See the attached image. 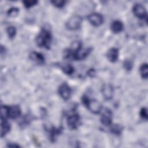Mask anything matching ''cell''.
I'll list each match as a JSON object with an SVG mask.
<instances>
[{
  "label": "cell",
  "instance_id": "obj_3",
  "mask_svg": "<svg viewBox=\"0 0 148 148\" xmlns=\"http://www.w3.org/2000/svg\"><path fill=\"white\" fill-rule=\"evenodd\" d=\"M88 20L89 22L94 26L98 27L101 25L103 21V16L97 13H93L91 14H90L87 17Z\"/></svg>",
  "mask_w": 148,
  "mask_h": 148
},
{
  "label": "cell",
  "instance_id": "obj_22",
  "mask_svg": "<svg viewBox=\"0 0 148 148\" xmlns=\"http://www.w3.org/2000/svg\"><path fill=\"white\" fill-rule=\"evenodd\" d=\"M51 2L53 3V5L56 6L57 8H62L65 5V1H61V0H54V1H51Z\"/></svg>",
  "mask_w": 148,
  "mask_h": 148
},
{
  "label": "cell",
  "instance_id": "obj_25",
  "mask_svg": "<svg viewBox=\"0 0 148 148\" xmlns=\"http://www.w3.org/2000/svg\"><path fill=\"white\" fill-rule=\"evenodd\" d=\"M124 68L128 71H130L132 67V64L130 61H125L124 62Z\"/></svg>",
  "mask_w": 148,
  "mask_h": 148
},
{
  "label": "cell",
  "instance_id": "obj_5",
  "mask_svg": "<svg viewBox=\"0 0 148 148\" xmlns=\"http://www.w3.org/2000/svg\"><path fill=\"white\" fill-rule=\"evenodd\" d=\"M112 113L111 110L108 108L105 109L102 112L101 117V121L102 124L104 125H110L112 124Z\"/></svg>",
  "mask_w": 148,
  "mask_h": 148
},
{
  "label": "cell",
  "instance_id": "obj_21",
  "mask_svg": "<svg viewBox=\"0 0 148 148\" xmlns=\"http://www.w3.org/2000/svg\"><path fill=\"white\" fill-rule=\"evenodd\" d=\"M60 132V129H57L56 128H52L50 131V139L53 141L55 140V138L57 135H58Z\"/></svg>",
  "mask_w": 148,
  "mask_h": 148
},
{
  "label": "cell",
  "instance_id": "obj_16",
  "mask_svg": "<svg viewBox=\"0 0 148 148\" xmlns=\"http://www.w3.org/2000/svg\"><path fill=\"white\" fill-rule=\"evenodd\" d=\"M140 73L144 79H147L148 76V66L147 64H142L140 67Z\"/></svg>",
  "mask_w": 148,
  "mask_h": 148
},
{
  "label": "cell",
  "instance_id": "obj_6",
  "mask_svg": "<svg viewBox=\"0 0 148 148\" xmlns=\"http://www.w3.org/2000/svg\"><path fill=\"white\" fill-rule=\"evenodd\" d=\"M58 93L62 99L64 100H67L70 98L71 90L67 84L63 83L58 88Z\"/></svg>",
  "mask_w": 148,
  "mask_h": 148
},
{
  "label": "cell",
  "instance_id": "obj_7",
  "mask_svg": "<svg viewBox=\"0 0 148 148\" xmlns=\"http://www.w3.org/2000/svg\"><path fill=\"white\" fill-rule=\"evenodd\" d=\"M133 12L134 14L140 18L146 17L147 12L145 8L140 3H136L133 7Z\"/></svg>",
  "mask_w": 148,
  "mask_h": 148
},
{
  "label": "cell",
  "instance_id": "obj_10",
  "mask_svg": "<svg viewBox=\"0 0 148 148\" xmlns=\"http://www.w3.org/2000/svg\"><path fill=\"white\" fill-rule=\"evenodd\" d=\"M108 59L112 62H114L117 60L119 57V50L116 48H111L106 54Z\"/></svg>",
  "mask_w": 148,
  "mask_h": 148
},
{
  "label": "cell",
  "instance_id": "obj_24",
  "mask_svg": "<svg viewBox=\"0 0 148 148\" xmlns=\"http://www.w3.org/2000/svg\"><path fill=\"white\" fill-rule=\"evenodd\" d=\"M140 117L145 120L147 119L148 116H147V110L146 108H143L141 109L140 111Z\"/></svg>",
  "mask_w": 148,
  "mask_h": 148
},
{
  "label": "cell",
  "instance_id": "obj_12",
  "mask_svg": "<svg viewBox=\"0 0 148 148\" xmlns=\"http://www.w3.org/2000/svg\"><path fill=\"white\" fill-rule=\"evenodd\" d=\"M123 24L121 21L119 20H115L112 23L110 28L113 32L117 34L123 30Z\"/></svg>",
  "mask_w": 148,
  "mask_h": 148
},
{
  "label": "cell",
  "instance_id": "obj_18",
  "mask_svg": "<svg viewBox=\"0 0 148 148\" xmlns=\"http://www.w3.org/2000/svg\"><path fill=\"white\" fill-rule=\"evenodd\" d=\"M6 32L8 35V36L11 39L13 38L16 34V29L15 27L13 26L8 27L6 29Z\"/></svg>",
  "mask_w": 148,
  "mask_h": 148
},
{
  "label": "cell",
  "instance_id": "obj_15",
  "mask_svg": "<svg viewBox=\"0 0 148 148\" xmlns=\"http://www.w3.org/2000/svg\"><path fill=\"white\" fill-rule=\"evenodd\" d=\"M62 71L66 75H71L74 72L73 67L69 64H66L61 66Z\"/></svg>",
  "mask_w": 148,
  "mask_h": 148
},
{
  "label": "cell",
  "instance_id": "obj_17",
  "mask_svg": "<svg viewBox=\"0 0 148 148\" xmlns=\"http://www.w3.org/2000/svg\"><path fill=\"white\" fill-rule=\"evenodd\" d=\"M122 131V128L119 125V124H113L111 125L110 127V131L114 134H117L119 135L121 132Z\"/></svg>",
  "mask_w": 148,
  "mask_h": 148
},
{
  "label": "cell",
  "instance_id": "obj_8",
  "mask_svg": "<svg viewBox=\"0 0 148 148\" xmlns=\"http://www.w3.org/2000/svg\"><path fill=\"white\" fill-rule=\"evenodd\" d=\"M86 106H87L91 112L95 114L99 113L102 109V106L100 103L94 99H89Z\"/></svg>",
  "mask_w": 148,
  "mask_h": 148
},
{
  "label": "cell",
  "instance_id": "obj_23",
  "mask_svg": "<svg viewBox=\"0 0 148 148\" xmlns=\"http://www.w3.org/2000/svg\"><path fill=\"white\" fill-rule=\"evenodd\" d=\"M24 3V6L26 8H29L34 5H35L36 3H38V1H24L23 2Z\"/></svg>",
  "mask_w": 148,
  "mask_h": 148
},
{
  "label": "cell",
  "instance_id": "obj_19",
  "mask_svg": "<svg viewBox=\"0 0 148 148\" xmlns=\"http://www.w3.org/2000/svg\"><path fill=\"white\" fill-rule=\"evenodd\" d=\"M8 106H1V119H6L8 117Z\"/></svg>",
  "mask_w": 148,
  "mask_h": 148
},
{
  "label": "cell",
  "instance_id": "obj_4",
  "mask_svg": "<svg viewBox=\"0 0 148 148\" xmlns=\"http://www.w3.org/2000/svg\"><path fill=\"white\" fill-rule=\"evenodd\" d=\"M80 117L77 113H73L67 118V124L71 129H76L79 126Z\"/></svg>",
  "mask_w": 148,
  "mask_h": 148
},
{
  "label": "cell",
  "instance_id": "obj_11",
  "mask_svg": "<svg viewBox=\"0 0 148 148\" xmlns=\"http://www.w3.org/2000/svg\"><path fill=\"white\" fill-rule=\"evenodd\" d=\"M10 129V124L6 120V119H1V136L3 137L7 134Z\"/></svg>",
  "mask_w": 148,
  "mask_h": 148
},
{
  "label": "cell",
  "instance_id": "obj_14",
  "mask_svg": "<svg viewBox=\"0 0 148 148\" xmlns=\"http://www.w3.org/2000/svg\"><path fill=\"white\" fill-rule=\"evenodd\" d=\"M102 94L104 96V97L106 99H110L112 98L113 91V88L110 85H105L102 88Z\"/></svg>",
  "mask_w": 148,
  "mask_h": 148
},
{
  "label": "cell",
  "instance_id": "obj_1",
  "mask_svg": "<svg viewBox=\"0 0 148 148\" xmlns=\"http://www.w3.org/2000/svg\"><path fill=\"white\" fill-rule=\"evenodd\" d=\"M52 36L50 32L47 29L42 28L36 38V45L40 47L49 49L51 43Z\"/></svg>",
  "mask_w": 148,
  "mask_h": 148
},
{
  "label": "cell",
  "instance_id": "obj_9",
  "mask_svg": "<svg viewBox=\"0 0 148 148\" xmlns=\"http://www.w3.org/2000/svg\"><path fill=\"white\" fill-rule=\"evenodd\" d=\"M21 114V110L19 106L17 105L8 106V117L11 119H16Z\"/></svg>",
  "mask_w": 148,
  "mask_h": 148
},
{
  "label": "cell",
  "instance_id": "obj_20",
  "mask_svg": "<svg viewBox=\"0 0 148 148\" xmlns=\"http://www.w3.org/2000/svg\"><path fill=\"white\" fill-rule=\"evenodd\" d=\"M19 10L17 8H12L8 10L7 14L9 16L12 17H14L17 16L18 14Z\"/></svg>",
  "mask_w": 148,
  "mask_h": 148
},
{
  "label": "cell",
  "instance_id": "obj_13",
  "mask_svg": "<svg viewBox=\"0 0 148 148\" xmlns=\"http://www.w3.org/2000/svg\"><path fill=\"white\" fill-rule=\"evenodd\" d=\"M30 58L38 64H43L45 61V58L43 55L39 53L33 51L29 55Z\"/></svg>",
  "mask_w": 148,
  "mask_h": 148
},
{
  "label": "cell",
  "instance_id": "obj_2",
  "mask_svg": "<svg viewBox=\"0 0 148 148\" xmlns=\"http://www.w3.org/2000/svg\"><path fill=\"white\" fill-rule=\"evenodd\" d=\"M82 23V18L80 16L75 15L71 17L66 23V27L69 30L79 29Z\"/></svg>",
  "mask_w": 148,
  "mask_h": 148
},
{
  "label": "cell",
  "instance_id": "obj_26",
  "mask_svg": "<svg viewBox=\"0 0 148 148\" xmlns=\"http://www.w3.org/2000/svg\"><path fill=\"white\" fill-rule=\"evenodd\" d=\"M8 147H20V146L19 145H16V143H14V144H13V143H10V144H9V145L8 146Z\"/></svg>",
  "mask_w": 148,
  "mask_h": 148
}]
</instances>
